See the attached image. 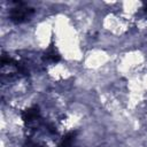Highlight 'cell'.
<instances>
[{
  "label": "cell",
  "instance_id": "2",
  "mask_svg": "<svg viewBox=\"0 0 147 147\" xmlns=\"http://www.w3.org/2000/svg\"><path fill=\"white\" fill-rule=\"evenodd\" d=\"M44 60L45 61H48V62H59L61 60L60 53L57 52V49L55 48L54 45H51L47 48V51L44 54Z\"/></svg>",
  "mask_w": 147,
  "mask_h": 147
},
{
  "label": "cell",
  "instance_id": "1",
  "mask_svg": "<svg viewBox=\"0 0 147 147\" xmlns=\"http://www.w3.org/2000/svg\"><path fill=\"white\" fill-rule=\"evenodd\" d=\"M16 3L17 7L10 10V20L14 23H23L31 17V15L33 14V9L24 6L23 2H16Z\"/></svg>",
  "mask_w": 147,
  "mask_h": 147
},
{
  "label": "cell",
  "instance_id": "4",
  "mask_svg": "<svg viewBox=\"0 0 147 147\" xmlns=\"http://www.w3.org/2000/svg\"><path fill=\"white\" fill-rule=\"evenodd\" d=\"M76 133H77L76 131L69 132V133L62 139V141H61V144H60L59 147H70L71 144H72V141H74V139H75V137H76Z\"/></svg>",
  "mask_w": 147,
  "mask_h": 147
},
{
  "label": "cell",
  "instance_id": "3",
  "mask_svg": "<svg viewBox=\"0 0 147 147\" xmlns=\"http://www.w3.org/2000/svg\"><path fill=\"white\" fill-rule=\"evenodd\" d=\"M39 115V109L38 107H32V108H29L26 110L23 111L22 114V118L24 122H30L34 118H37V116Z\"/></svg>",
  "mask_w": 147,
  "mask_h": 147
}]
</instances>
